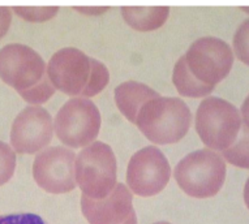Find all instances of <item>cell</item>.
<instances>
[{
    "label": "cell",
    "instance_id": "cell-12",
    "mask_svg": "<svg viewBox=\"0 0 249 224\" xmlns=\"http://www.w3.org/2000/svg\"><path fill=\"white\" fill-rule=\"evenodd\" d=\"M131 190L124 184L116 187L106 198L93 200L82 194L81 211L90 224H124L135 210Z\"/></svg>",
    "mask_w": 249,
    "mask_h": 224
},
{
    "label": "cell",
    "instance_id": "cell-22",
    "mask_svg": "<svg viewBox=\"0 0 249 224\" xmlns=\"http://www.w3.org/2000/svg\"><path fill=\"white\" fill-rule=\"evenodd\" d=\"M11 21H12L11 9L7 8V7H0V39L4 37L8 32Z\"/></svg>",
    "mask_w": 249,
    "mask_h": 224
},
{
    "label": "cell",
    "instance_id": "cell-6",
    "mask_svg": "<svg viewBox=\"0 0 249 224\" xmlns=\"http://www.w3.org/2000/svg\"><path fill=\"white\" fill-rule=\"evenodd\" d=\"M57 138L72 149L88 146L97 139L101 114L89 99L76 97L61 107L53 124Z\"/></svg>",
    "mask_w": 249,
    "mask_h": 224
},
{
    "label": "cell",
    "instance_id": "cell-15",
    "mask_svg": "<svg viewBox=\"0 0 249 224\" xmlns=\"http://www.w3.org/2000/svg\"><path fill=\"white\" fill-rule=\"evenodd\" d=\"M172 81H174V85H175L178 93L183 97H189V98H202V97L209 95L214 90V87L204 85L193 77L192 73L189 72L188 67H187L184 56L180 57L175 64Z\"/></svg>",
    "mask_w": 249,
    "mask_h": 224
},
{
    "label": "cell",
    "instance_id": "cell-9",
    "mask_svg": "<svg viewBox=\"0 0 249 224\" xmlns=\"http://www.w3.org/2000/svg\"><path fill=\"white\" fill-rule=\"evenodd\" d=\"M74 162L76 155L71 149L61 146L49 147L41 151L34 159V180L47 193H68L77 185Z\"/></svg>",
    "mask_w": 249,
    "mask_h": 224
},
{
    "label": "cell",
    "instance_id": "cell-10",
    "mask_svg": "<svg viewBox=\"0 0 249 224\" xmlns=\"http://www.w3.org/2000/svg\"><path fill=\"white\" fill-rule=\"evenodd\" d=\"M91 57L73 47L59 50L47 66V76L55 90L78 97L85 90L91 73Z\"/></svg>",
    "mask_w": 249,
    "mask_h": 224
},
{
    "label": "cell",
    "instance_id": "cell-4",
    "mask_svg": "<svg viewBox=\"0 0 249 224\" xmlns=\"http://www.w3.org/2000/svg\"><path fill=\"white\" fill-rule=\"evenodd\" d=\"M195 121L197 135L205 146L210 150L225 151L239 138L244 120L233 104L209 97L198 106Z\"/></svg>",
    "mask_w": 249,
    "mask_h": 224
},
{
    "label": "cell",
    "instance_id": "cell-21",
    "mask_svg": "<svg viewBox=\"0 0 249 224\" xmlns=\"http://www.w3.org/2000/svg\"><path fill=\"white\" fill-rule=\"evenodd\" d=\"M0 224H46L41 216L30 212L0 216Z\"/></svg>",
    "mask_w": 249,
    "mask_h": 224
},
{
    "label": "cell",
    "instance_id": "cell-16",
    "mask_svg": "<svg viewBox=\"0 0 249 224\" xmlns=\"http://www.w3.org/2000/svg\"><path fill=\"white\" fill-rule=\"evenodd\" d=\"M90 63H91V73H90L89 82L81 94L82 98H90L99 94L108 85L110 81V73L105 64L95 59H91Z\"/></svg>",
    "mask_w": 249,
    "mask_h": 224
},
{
    "label": "cell",
    "instance_id": "cell-24",
    "mask_svg": "<svg viewBox=\"0 0 249 224\" xmlns=\"http://www.w3.org/2000/svg\"><path fill=\"white\" fill-rule=\"evenodd\" d=\"M124 224H137V218H136V212L135 211L132 212L131 216H129V219H128Z\"/></svg>",
    "mask_w": 249,
    "mask_h": 224
},
{
    "label": "cell",
    "instance_id": "cell-8",
    "mask_svg": "<svg viewBox=\"0 0 249 224\" xmlns=\"http://www.w3.org/2000/svg\"><path fill=\"white\" fill-rule=\"evenodd\" d=\"M170 177V163L163 153L154 146L137 151L128 164V187L140 197H151L160 193L167 187Z\"/></svg>",
    "mask_w": 249,
    "mask_h": 224
},
{
    "label": "cell",
    "instance_id": "cell-19",
    "mask_svg": "<svg viewBox=\"0 0 249 224\" xmlns=\"http://www.w3.org/2000/svg\"><path fill=\"white\" fill-rule=\"evenodd\" d=\"M13 11L26 21H30V22H45L47 20H51L53 17L56 16V13L59 12V8L56 7H32V8H28V7H22V8H13Z\"/></svg>",
    "mask_w": 249,
    "mask_h": 224
},
{
    "label": "cell",
    "instance_id": "cell-7",
    "mask_svg": "<svg viewBox=\"0 0 249 224\" xmlns=\"http://www.w3.org/2000/svg\"><path fill=\"white\" fill-rule=\"evenodd\" d=\"M184 57L193 77L212 87L229 76L233 64L231 47L215 37H204L193 42Z\"/></svg>",
    "mask_w": 249,
    "mask_h": 224
},
{
    "label": "cell",
    "instance_id": "cell-2",
    "mask_svg": "<svg viewBox=\"0 0 249 224\" xmlns=\"http://www.w3.org/2000/svg\"><path fill=\"white\" fill-rule=\"evenodd\" d=\"M135 124L149 141L167 145L185 137L192 124V114L181 99L158 97L143 104Z\"/></svg>",
    "mask_w": 249,
    "mask_h": 224
},
{
    "label": "cell",
    "instance_id": "cell-11",
    "mask_svg": "<svg viewBox=\"0 0 249 224\" xmlns=\"http://www.w3.org/2000/svg\"><path fill=\"white\" fill-rule=\"evenodd\" d=\"M51 115L39 106H29L17 115L11 129V145L20 154H34L53 139Z\"/></svg>",
    "mask_w": 249,
    "mask_h": 224
},
{
    "label": "cell",
    "instance_id": "cell-3",
    "mask_svg": "<svg viewBox=\"0 0 249 224\" xmlns=\"http://www.w3.org/2000/svg\"><path fill=\"white\" fill-rule=\"evenodd\" d=\"M174 177L180 189L195 198L214 197L226 180V162L210 149L193 151L176 164Z\"/></svg>",
    "mask_w": 249,
    "mask_h": 224
},
{
    "label": "cell",
    "instance_id": "cell-23",
    "mask_svg": "<svg viewBox=\"0 0 249 224\" xmlns=\"http://www.w3.org/2000/svg\"><path fill=\"white\" fill-rule=\"evenodd\" d=\"M76 11L85 13V15H101L103 12H107L108 8H77Z\"/></svg>",
    "mask_w": 249,
    "mask_h": 224
},
{
    "label": "cell",
    "instance_id": "cell-14",
    "mask_svg": "<svg viewBox=\"0 0 249 224\" xmlns=\"http://www.w3.org/2000/svg\"><path fill=\"white\" fill-rule=\"evenodd\" d=\"M124 21L132 29L139 32H151L163 26L170 15L167 7H147V8H122Z\"/></svg>",
    "mask_w": 249,
    "mask_h": 224
},
{
    "label": "cell",
    "instance_id": "cell-1",
    "mask_svg": "<svg viewBox=\"0 0 249 224\" xmlns=\"http://www.w3.org/2000/svg\"><path fill=\"white\" fill-rule=\"evenodd\" d=\"M0 78L32 104L47 102L55 93L43 59L25 45L13 43L0 50Z\"/></svg>",
    "mask_w": 249,
    "mask_h": 224
},
{
    "label": "cell",
    "instance_id": "cell-18",
    "mask_svg": "<svg viewBox=\"0 0 249 224\" xmlns=\"http://www.w3.org/2000/svg\"><path fill=\"white\" fill-rule=\"evenodd\" d=\"M16 168V153L7 143L0 141V187L8 183Z\"/></svg>",
    "mask_w": 249,
    "mask_h": 224
},
{
    "label": "cell",
    "instance_id": "cell-5",
    "mask_svg": "<svg viewBox=\"0 0 249 224\" xmlns=\"http://www.w3.org/2000/svg\"><path fill=\"white\" fill-rule=\"evenodd\" d=\"M116 158L112 149L94 141L77 155L74 162L76 183L82 194L93 200L106 198L116 187Z\"/></svg>",
    "mask_w": 249,
    "mask_h": 224
},
{
    "label": "cell",
    "instance_id": "cell-13",
    "mask_svg": "<svg viewBox=\"0 0 249 224\" xmlns=\"http://www.w3.org/2000/svg\"><path fill=\"white\" fill-rule=\"evenodd\" d=\"M160 97L145 84L135 81L124 82L115 89V102L125 118L135 124L137 114L145 103Z\"/></svg>",
    "mask_w": 249,
    "mask_h": 224
},
{
    "label": "cell",
    "instance_id": "cell-20",
    "mask_svg": "<svg viewBox=\"0 0 249 224\" xmlns=\"http://www.w3.org/2000/svg\"><path fill=\"white\" fill-rule=\"evenodd\" d=\"M233 47L237 57L243 63L248 64V20H245L237 29L233 38Z\"/></svg>",
    "mask_w": 249,
    "mask_h": 224
},
{
    "label": "cell",
    "instance_id": "cell-17",
    "mask_svg": "<svg viewBox=\"0 0 249 224\" xmlns=\"http://www.w3.org/2000/svg\"><path fill=\"white\" fill-rule=\"evenodd\" d=\"M241 132L239 138L235 141L232 146L222 151L223 153L222 158L229 160L230 163H232L236 167L248 168V128L243 133V137H241Z\"/></svg>",
    "mask_w": 249,
    "mask_h": 224
},
{
    "label": "cell",
    "instance_id": "cell-25",
    "mask_svg": "<svg viewBox=\"0 0 249 224\" xmlns=\"http://www.w3.org/2000/svg\"><path fill=\"white\" fill-rule=\"evenodd\" d=\"M154 224H171V223H167V222H158V223H154Z\"/></svg>",
    "mask_w": 249,
    "mask_h": 224
}]
</instances>
